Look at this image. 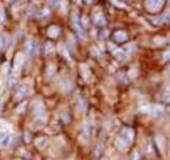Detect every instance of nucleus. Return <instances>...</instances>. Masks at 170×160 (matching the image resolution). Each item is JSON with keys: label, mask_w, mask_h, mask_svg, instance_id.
I'll list each match as a JSON object with an SVG mask.
<instances>
[{"label": "nucleus", "mask_w": 170, "mask_h": 160, "mask_svg": "<svg viewBox=\"0 0 170 160\" xmlns=\"http://www.w3.org/2000/svg\"><path fill=\"white\" fill-rule=\"evenodd\" d=\"M163 111H164L163 107L160 106V105H150L149 107L146 108V112L149 113L151 116H155V118L160 116L163 113Z\"/></svg>", "instance_id": "obj_1"}, {"label": "nucleus", "mask_w": 170, "mask_h": 160, "mask_svg": "<svg viewBox=\"0 0 170 160\" xmlns=\"http://www.w3.org/2000/svg\"><path fill=\"white\" fill-rule=\"evenodd\" d=\"M120 137H122L124 140H127L129 143L131 144L134 140V137H135V132L134 130L130 127H124L122 130H121V134H120Z\"/></svg>", "instance_id": "obj_2"}, {"label": "nucleus", "mask_w": 170, "mask_h": 160, "mask_svg": "<svg viewBox=\"0 0 170 160\" xmlns=\"http://www.w3.org/2000/svg\"><path fill=\"white\" fill-rule=\"evenodd\" d=\"M30 93V88L28 85H19L16 90V93H15V97L17 99H23L25 97H27Z\"/></svg>", "instance_id": "obj_3"}, {"label": "nucleus", "mask_w": 170, "mask_h": 160, "mask_svg": "<svg viewBox=\"0 0 170 160\" xmlns=\"http://www.w3.org/2000/svg\"><path fill=\"white\" fill-rule=\"evenodd\" d=\"M60 34V28L56 25H50L47 29V35L50 39H56Z\"/></svg>", "instance_id": "obj_4"}, {"label": "nucleus", "mask_w": 170, "mask_h": 160, "mask_svg": "<svg viewBox=\"0 0 170 160\" xmlns=\"http://www.w3.org/2000/svg\"><path fill=\"white\" fill-rule=\"evenodd\" d=\"M34 113L36 118H45V107L42 103H36L34 105Z\"/></svg>", "instance_id": "obj_5"}, {"label": "nucleus", "mask_w": 170, "mask_h": 160, "mask_svg": "<svg viewBox=\"0 0 170 160\" xmlns=\"http://www.w3.org/2000/svg\"><path fill=\"white\" fill-rule=\"evenodd\" d=\"M116 145H117L118 148H120V150H125V148H128V147L130 146V143L128 142L127 140H124L122 137H119L116 139Z\"/></svg>", "instance_id": "obj_6"}, {"label": "nucleus", "mask_w": 170, "mask_h": 160, "mask_svg": "<svg viewBox=\"0 0 170 160\" xmlns=\"http://www.w3.org/2000/svg\"><path fill=\"white\" fill-rule=\"evenodd\" d=\"M35 144L38 148L42 150V148H45L48 145V139L46 137H39L35 140Z\"/></svg>", "instance_id": "obj_7"}, {"label": "nucleus", "mask_w": 170, "mask_h": 160, "mask_svg": "<svg viewBox=\"0 0 170 160\" xmlns=\"http://www.w3.org/2000/svg\"><path fill=\"white\" fill-rule=\"evenodd\" d=\"M81 137H82L83 142H84V144H86L89 141V129H88V127H87V125H84V126L82 127Z\"/></svg>", "instance_id": "obj_8"}, {"label": "nucleus", "mask_w": 170, "mask_h": 160, "mask_svg": "<svg viewBox=\"0 0 170 160\" xmlns=\"http://www.w3.org/2000/svg\"><path fill=\"white\" fill-rule=\"evenodd\" d=\"M23 53H20V52H18L16 56H15V58H14V67L16 69H18L20 67V66L23 65Z\"/></svg>", "instance_id": "obj_9"}, {"label": "nucleus", "mask_w": 170, "mask_h": 160, "mask_svg": "<svg viewBox=\"0 0 170 160\" xmlns=\"http://www.w3.org/2000/svg\"><path fill=\"white\" fill-rule=\"evenodd\" d=\"M18 82V78L16 75H10L7 79V87L8 88H14Z\"/></svg>", "instance_id": "obj_10"}, {"label": "nucleus", "mask_w": 170, "mask_h": 160, "mask_svg": "<svg viewBox=\"0 0 170 160\" xmlns=\"http://www.w3.org/2000/svg\"><path fill=\"white\" fill-rule=\"evenodd\" d=\"M114 37H115V39H116V42L122 43L127 39V34H125L123 31H117V32L115 33Z\"/></svg>", "instance_id": "obj_11"}, {"label": "nucleus", "mask_w": 170, "mask_h": 160, "mask_svg": "<svg viewBox=\"0 0 170 160\" xmlns=\"http://www.w3.org/2000/svg\"><path fill=\"white\" fill-rule=\"evenodd\" d=\"M26 49L29 53H32L34 51V43L32 39H28L26 42Z\"/></svg>", "instance_id": "obj_12"}, {"label": "nucleus", "mask_w": 170, "mask_h": 160, "mask_svg": "<svg viewBox=\"0 0 170 160\" xmlns=\"http://www.w3.org/2000/svg\"><path fill=\"white\" fill-rule=\"evenodd\" d=\"M54 49H56V46L53 45L51 42H48L46 44V47H45V51H46L47 55H50V53H52L54 51Z\"/></svg>", "instance_id": "obj_13"}, {"label": "nucleus", "mask_w": 170, "mask_h": 160, "mask_svg": "<svg viewBox=\"0 0 170 160\" xmlns=\"http://www.w3.org/2000/svg\"><path fill=\"white\" fill-rule=\"evenodd\" d=\"M61 118H62V121L64 122L65 124H67V123L70 122V115H69V113L67 111H63L62 113H61Z\"/></svg>", "instance_id": "obj_14"}, {"label": "nucleus", "mask_w": 170, "mask_h": 160, "mask_svg": "<svg viewBox=\"0 0 170 160\" xmlns=\"http://www.w3.org/2000/svg\"><path fill=\"white\" fill-rule=\"evenodd\" d=\"M56 65H53V64H50V65L47 67V76H49V77L53 76V75H54V73H56Z\"/></svg>", "instance_id": "obj_15"}, {"label": "nucleus", "mask_w": 170, "mask_h": 160, "mask_svg": "<svg viewBox=\"0 0 170 160\" xmlns=\"http://www.w3.org/2000/svg\"><path fill=\"white\" fill-rule=\"evenodd\" d=\"M37 16L39 18H45V17L49 16V11L47 10V9H42V10L38 12V15Z\"/></svg>", "instance_id": "obj_16"}, {"label": "nucleus", "mask_w": 170, "mask_h": 160, "mask_svg": "<svg viewBox=\"0 0 170 160\" xmlns=\"http://www.w3.org/2000/svg\"><path fill=\"white\" fill-rule=\"evenodd\" d=\"M95 20H96V24H97L98 26H104L105 19L103 18V16H102V15H99V16H97L95 18Z\"/></svg>", "instance_id": "obj_17"}, {"label": "nucleus", "mask_w": 170, "mask_h": 160, "mask_svg": "<svg viewBox=\"0 0 170 160\" xmlns=\"http://www.w3.org/2000/svg\"><path fill=\"white\" fill-rule=\"evenodd\" d=\"M78 108L81 110V111H84L85 108H86V104H85V100L84 99H82V98H80L78 100Z\"/></svg>", "instance_id": "obj_18"}, {"label": "nucleus", "mask_w": 170, "mask_h": 160, "mask_svg": "<svg viewBox=\"0 0 170 160\" xmlns=\"http://www.w3.org/2000/svg\"><path fill=\"white\" fill-rule=\"evenodd\" d=\"M102 150H103V147H102V145L100 144V145H98V146L96 147V150H95V157H100L101 156V154H102Z\"/></svg>", "instance_id": "obj_19"}, {"label": "nucleus", "mask_w": 170, "mask_h": 160, "mask_svg": "<svg viewBox=\"0 0 170 160\" xmlns=\"http://www.w3.org/2000/svg\"><path fill=\"white\" fill-rule=\"evenodd\" d=\"M163 100L167 104H170V91H166L163 94Z\"/></svg>", "instance_id": "obj_20"}, {"label": "nucleus", "mask_w": 170, "mask_h": 160, "mask_svg": "<svg viewBox=\"0 0 170 160\" xmlns=\"http://www.w3.org/2000/svg\"><path fill=\"white\" fill-rule=\"evenodd\" d=\"M26 106L27 104L26 103H23V104H20L18 107L16 108V112H18V113H21V112L25 111V109H26Z\"/></svg>", "instance_id": "obj_21"}, {"label": "nucleus", "mask_w": 170, "mask_h": 160, "mask_svg": "<svg viewBox=\"0 0 170 160\" xmlns=\"http://www.w3.org/2000/svg\"><path fill=\"white\" fill-rule=\"evenodd\" d=\"M115 57H116L118 60H120V61H123V60L125 59V55H123L121 51L116 52V53H115Z\"/></svg>", "instance_id": "obj_22"}, {"label": "nucleus", "mask_w": 170, "mask_h": 160, "mask_svg": "<svg viewBox=\"0 0 170 160\" xmlns=\"http://www.w3.org/2000/svg\"><path fill=\"white\" fill-rule=\"evenodd\" d=\"M4 20H5V13H4L3 9L0 8V24L3 23Z\"/></svg>", "instance_id": "obj_23"}, {"label": "nucleus", "mask_w": 170, "mask_h": 160, "mask_svg": "<svg viewBox=\"0 0 170 160\" xmlns=\"http://www.w3.org/2000/svg\"><path fill=\"white\" fill-rule=\"evenodd\" d=\"M3 46H4V37L2 34H0V50L3 48Z\"/></svg>", "instance_id": "obj_24"}, {"label": "nucleus", "mask_w": 170, "mask_h": 160, "mask_svg": "<svg viewBox=\"0 0 170 160\" xmlns=\"http://www.w3.org/2000/svg\"><path fill=\"white\" fill-rule=\"evenodd\" d=\"M60 0H49V3L51 4V6H56V3H59Z\"/></svg>", "instance_id": "obj_25"}, {"label": "nucleus", "mask_w": 170, "mask_h": 160, "mask_svg": "<svg viewBox=\"0 0 170 160\" xmlns=\"http://www.w3.org/2000/svg\"><path fill=\"white\" fill-rule=\"evenodd\" d=\"M15 160H20V159H15Z\"/></svg>", "instance_id": "obj_26"}]
</instances>
